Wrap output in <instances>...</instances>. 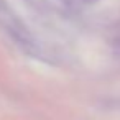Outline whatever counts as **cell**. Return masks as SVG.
<instances>
[{
    "label": "cell",
    "mask_w": 120,
    "mask_h": 120,
    "mask_svg": "<svg viewBox=\"0 0 120 120\" xmlns=\"http://www.w3.org/2000/svg\"><path fill=\"white\" fill-rule=\"evenodd\" d=\"M0 28H2L23 51L41 56V48L33 33L28 30V26L22 22V18L8 7L5 0H0Z\"/></svg>",
    "instance_id": "obj_1"
}]
</instances>
